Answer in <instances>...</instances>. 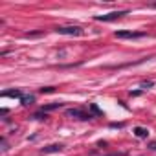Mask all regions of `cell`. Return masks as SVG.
<instances>
[{"label":"cell","mask_w":156,"mask_h":156,"mask_svg":"<svg viewBox=\"0 0 156 156\" xmlns=\"http://www.w3.org/2000/svg\"><path fill=\"white\" fill-rule=\"evenodd\" d=\"M55 31L61 33V35H70V37H81L83 35L81 26H57Z\"/></svg>","instance_id":"cell-1"},{"label":"cell","mask_w":156,"mask_h":156,"mask_svg":"<svg viewBox=\"0 0 156 156\" xmlns=\"http://www.w3.org/2000/svg\"><path fill=\"white\" fill-rule=\"evenodd\" d=\"M116 35V39H143L147 33H143V31H129V30H119V31H116L114 33Z\"/></svg>","instance_id":"cell-2"},{"label":"cell","mask_w":156,"mask_h":156,"mask_svg":"<svg viewBox=\"0 0 156 156\" xmlns=\"http://www.w3.org/2000/svg\"><path fill=\"white\" fill-rule=\"evenodd\" d=\"M123 15H127V11H112V13H107V15H96V20H99V22H110V20L121 19Z\"/></svg>","instance_id":"cell-3"},{"label":"cell","mask_w":156,"mask_h":156,"mask_svg":"<svg viewBox=\"0 0 156 156\" xmlns=\"http://www.w3.org/2000/svg\"><path fill=\"white\" fill-rule=\"evenodd\" d=\"M66 114L72 116V118H77V119H92L90 112H85V110H79V108H70Z\"/></svg>","instance_id":"cell-4"},{"label":"cell","mask_w":156,"mask_h":156,"mask_svg":"<svg viewBox=\"0 0 156 156\" xmlns=\"http://www.w3.org/2000/svg\"><path fill=\"white\" fill-rule=\"evenodd\" d=\"M64 147L61 145V143H53V145H48V147H44L41 152L42 154H50V152H59V151H62Z\"/></svg>","instance_id":"cell-5"},{"label":"cell","mask_w":156,"mask_h":156,"mask_svg":"<svg viewBox=\"0 0 156 156\" xmlns=\"http://www.w3.org/2000/svg\"><path fill=\"white\" fill-rule=\"evenodd\" d=\"M2 96H4V98H20V99H22L20 90H6V92H2Z\"/></svg>","instance_id":"cell-6"},{"label":"cell","mask_w":156,"mask_h":156,"mask_svg":"<svg viewBox=\"0 0 156 156\" xmlns=\"http://www.w3.org/2000/svg\"><path fill=\"white\" fill-rule=\"evenodd\" d=\"M134 134H136L138 138H147V136H149V130L143 129V127H136V129H134Z\"/></svg>","instance_id":"cell-7"},{"label":"cell","mask_w":156,"mask_h":156,"mask_svg":"<svg viewBox=\"0 0 156 156\" xmlns=\"http://www.w3.org/2000/svg\"><path fill=\"white\" fill-rule=\"evenodd\" d=\"M61 107H62V103H51V105H46L42 110L46 112V110H53V108H61Z\"/></svg>","instance_id":"cell-8"},{"label":"cell","mask_w":156,"mask_h":156,"mask_svg":"<svg viewBox=\"0 0 156 156\" xmlns=\"http://www.w3.org/2000/svg\"><path fill=\"white\" fill-rule=\"evenodd\" d=\"M33 103V96H28V98H22V105H30Z\"/></svg>","instance_id":"cell-9"},{"label":"cell","mask_w":156,"mask_h":156,"mask_svg":"<svg viewBox=\"0 0 156 156\" xmlns=\"http://www.w3.org/2000/svg\"><path fill=\"white\" fill-rule=\"evenodd\" d=\"M90 108H92V112H94V114H101V112H99V108H98L96 105H90Z\"/></svg>","instance_id":"cell-10"},{"label":"cell","mask_w":156,"mask_h":156,"mask_svg":"<svg viewBox=\"0 0 156 156\" xmlns=\"http://www.w3.org/2000/svg\"><path fill=\"white\" fill-rule=\"evenodd\" d=\"M2 151H8V141L2 138Z\"/></svg>","instance_id":"cell-11"},{"label":"cell","mask_w":156,"mask_h":156,"mask_svg":"<svg viewBox=\"0 0 156 156\" xmlns=\"http://www.w3.org/2000/svg\"><path fill=\"white\" fill-rule=\"evenodd\" d=\"M149 147H151V149H152V151H156V141H154V143H151V145H149Z\"/></svg>","instance_id":"cell-12"},{"label":"cell","mask_w":156,"mask_h":156,"mask_svg":"<svg viewBox=\"0 0 156 156\" xmlns=\"http://www.w3.org/2000/svg\"><path fill=\"white\" fill-rule=\"evenodd\" d=\"M154 8H156V4H154Z\"/></svg>","instance_id":"cell-13"}]
</instances>
